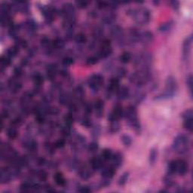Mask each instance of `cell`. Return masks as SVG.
Returning a JSON list of instances; mask_svg holds the SVG:
<instances>
[{
  "instance_id": "cell-1",
  "label": "cell",
  "mask_w": 193,
  "mask_h": 193,
  "mask_svg": "<svg viewBox=\"0 0 193 193\" xmlns=\"http://www.w3.org/2000/svg\"><path fill=\"white\" fill-rule=\"evenodd\" d=\"M127 122L131 128L134 130L136 132L139 133L140 131V123L139 122L138 117H137V112L134 106H130L127 108L126 111L124 112Z\"/></svg>"
},
{
  "instance_id": "cell-2",
  "label": "cell",
  "mask_w": 193,
  "mask_h": 193,
  "mask_svg": "<svg viewBox=\"0 0 193 193\" xmlns=\"http://www.w3.org/2000/svg\"><path fill=\"white\" fill-rule=\"evenodd\" d=\"M131 15L134 21L139 25H146L151 19L150 11L146 8L133 9L131 10Z\"/></svg>"
},
{
  "instance_id": "cell-3",
  "label": "cell",
  "mask_w": 193,
  "mask_h": 193,
  "mask_svg": "<svg viewBox=\"0 0 193 193\" xmlns=\"http://www.w3.org/2000/svg\"><path fill=\"white\" fill-rule=\"evenodd\" d=\"M151 78L149 69H140L138 72L132 74L130 77V81L135 84L139 87H143Z\"/></svg>"
},
{
  "instance_id": "cell-4",
  "label": "cell",
  "mask_w": 193,
  "mask_h": 193,
  "mask_svg": "<svg viewBox=\"0 0 193 193\" xmlns=\"http://www.w3.org/2000/svg\"><path fill=\"white\" fill-rule=\"evenodd\" d=\"M189 145V138L185 134H179L174 138L173 142V149L179 154L186 152Z\"/></svg>"
},
{
  "instance_id": "cell-5",
  "label": "cell",
  "mask_w": 193,
  "mask_h": 193,
  "mask_svg": "<svg viewBox=\"0 0 193 193\" xmlns=\"http://www.w3.org/2000/svg\"><path fill=\"white\" fill-rule=\"evenodd\" d=\"M177 90V82L173 76L170 75L167 78L165 81V90L162 93L161 98L162 99H170L172 98Z\"/></svg>"
},
{
  "instance_id": "cell-6",
  "label": "cell",
  "mask_w": 193,
  "mask_h": 193,
  "mask_svg": "<svg viewBox=\"0 0 193 193\" xmlns=\"http://www.w3.org/2000/svg\"><path fill=\"white\" fill-rule=\"evenodd\" d=\"M87 84L90 89L94 91H97L103 84V77L100 74H93L88 78Z\"/></svg>"
},
{
  "instance_id": "cell-7",
  "label": "cell",
  "mask_w": 193,
  "mask_h": 193,
  "mask_svg": "<svg viewBox=\"0 0 193 193\" xmlns=\"http://www.w3.org/2000/svg\"><path fill=\"white\" fill-rule=\"evenodd\" d=\"M61 12L65 21H75V8L71 3H65L62 8Z\"/></svg>"
},
{
  "instance_id": "cell-8",
  "label": "cell",
  "mask_w": 193,
  "mask_h": 193,
  "mask_svg": "<svg viewBox=\"0 0 193 193\" xmlns=\"http://www.w3.org/2000/svg\"><path fill=\"white\" fill-rule=\"evenodd\" d=\"M112 53V48L110 41L108 39H105L101 43L98 57L101 58H106L111 55Z\"/></svg>"
},
{
  "instance_id": "cell-9",
  "label": "cell",
  "mask_w": 193,
  "mask_h": 193,
  "mask_svg": "<svg viewBox=\"0 0 193 193\" xmlns=\"http://www.w3.org/2000/svg\"><path fill=\"white\" fill-rule=\"evenodd\" d=\"M124 115V111L122 106L120 104H116L114 108L112 110L111 113L108 116V120L109 122L112 121H119L122 116Z\"/></svg>"
},
{
  "instance_id": "cell-10",
  "label": "cell",
  "mask_w": 193,
  "mask_h": 193,
  "mask_svg": "<svg viewBox=\"0 0 193 193\" xmlns=\"http://www.w3.org/2000/svg\"><path fill=\"white\" fill-rule=\"evenodd\" d=\"M153 34L149 31L142 32L140 33V38H139V42L143 44V45H148L152 43L153 41Z\"/></svg>"
},
{
  "instance_id": "cell-11",
  "label": "cell",
  "mask_w": 193,
  "mask_h": 193,
  "mask_svg": "<svg viewBox=\"0 0 193 193\" xmlns=\"http://www.w3.org/2000/svg\"><path fill=\"white\" fill-rule=\"evenodd\" d=\"M191 44H192V36H189L185 39L183 42V57L186 60L188 58L191 53Z\"/></svg>"
},
{
  "instance_id": "cell-12",
  "label": "cell",
  "mask_w": 193,
  "mask_h": 193,
  "mask_svg": "<svg viewBox=\"0 0 193 193\" xmlns=\"http://www.w3.org/2000/svg\"><path fill=\"white\" fill-rule=\"evenodd\" d=\"M8 87L12 93H17L22 87L21 83L18 80L17 77L14 76V78H11L8 81Z\"/></svg>"
},
{
  "instance_id": "cell-13",
  "label": "cell",
  "mask_w": 193,
  "mask_h": 193,
  "mask_svg": "<svg viewBox=\"0 0 193 193\" xmlns=\"http://www.w3.org/2000/svg\"><path fill=\"white\" fill-rule=\"evenodd\" d=\"M110 34H111L112 37L113 39L120 41L124 36V30L122 29V27H120V26L115 25L111 28Z\"/></svg>"
},
{
  "instance_id": "cell-14",
  "label": "cell",
  "mask_w": 193,
  "mask_h": 193,
  "mask_svg": "<svg viewBox=\"0 0 193 193\" xmlns=\"http://www.w3.org/2000/svg\"><path fill=\"white\" fill-rule=\"evenodd\" d=\"M188 166L184 160H176V173L180 176H184L188 172Z\"/></svg>"
},
{
  "instance_id": "cell-15",
  "label": "cell",
  "mask_w": 193,
  "mask_h": 193,
  "mask_svg": "<svg viewBox=\"0 0 193 193\" xmlns=\"http://www.w3.org/2000/svg\"><path fill=\"white\" fill-rule=\"evenodd\" d=\"M119 87H120V86H119V79L113 77V78H112L111 79H110L109 82L108 87H107L106 89L107 93L109 95L112 94L113 93L117 91V90L119 89Z\"/></svg>"
},
{
  "instance_id": "cell-16",
  "label": "cell",
  "mask_w": 193,
  "mask_h": 193,
  "mask_svg": "<svg viewBox=\"0 0 193 193\" xmlns=\"http://www.w3.org/2000/svg\"><path fill=\"white\" fill-rule=\"evenodd\" d=\"M116 93H117L118 98L121 100H126L130 96L129 88L126 86H120L117 90V91H116Z\"/></svg>"
},
{
  "instance_id": "cell-17",
  "label": "cell",
  "mask_w": 193,
  "mask_h": 193,
  "mask_svg": "<svg viewBox=\"0 0 193 193\" xmlns=\"http://www.w3.org/2000/svg\"><path fill=\"white\" fill-rule=\"evenodd\" d=\"M93 109L95 110V114H96V117L100 118L103 116V109H104V103L103 101L101 100H98L95 102L94 106H93Z\"/></svg>"
},
{
  "instance_id": "cell-18",
  "label": "cell",
  "mask_w": 193,
  "mask_h": 193,
  "mask_svg": "<svg viewBox=\"0 0 193 193\" xmlns=\"http://www.w3.org/2000/svg\"><path fill=\"white\" fill-rule=\"evenodd\" d=\"M114 167H103L102 169V172H101V175H102L103 178H106V179H112L113 176L115 173V170Z\"/></svg>"
},
{
  "instance_id": "cell-19",
  "label": "cell",
  "mask_w": 193,
  "mask_h": 193,
  "mask_svg": "<svg viewBox=\"0 0 193 193\" xmlns=\"http://www.w3.org/2000/svg\"><path fill=\"white\" fill-rule=\"evenodd\" d=\"M57 73V67L55 64H50L48 66L46 70V75L47 78L49 80H53L54 79V78L56 77V75Z\"/></svg>"
},
{
  "instance_id": "cell-20",
  "label": "cell",
  "mask_w": 193,
  "mask_h": 193,
  "mask_svg": "<svg viewBox=\"0 0 193 193\" xmlns=\"http://www.w3.org/2000/svg\"><path fill=\"white\" fill-rule=\"evenodd\" d=\"M111 161L112 163V167L116 168V167H119V166L122 164V161H123V155H122V154H121L120 152H116V153L112 155Z\"/></svg>"
},
{
  "instance_id": "cell-21",
  "label": "cell",
  "mask_w": 193,
  "mask_h": 193,
  "mask_svg": "<svg viewBox=\"0 0 193 193\" xmlns=\"http://www.w3.org/2000/svg\"><path fill=\"white\" fill-rule=\"evenodd\" d=\"M173 25H174V22L173 21H167V22L164 23V24L160 26L159 28H158V30L162 33H168V32H170L173 29Z\"/></svg>"
},
{
  "instance_id": "cell-22",
  "label": "cell",
  "mask_w": 193,
  "mask_h": 193,
  "mask_svg": "<svg viewBox=\"0 0 193 193\" xmlns=\"http://www.w3.org/2000/svg\"><path fill=\"white\" fill-rule=\"evenodd\" d=\"M146 98V93L141 90H137L133 95V100L136 103H140Z\"/></svg>"
},
{
  "instance_id": "cell-23",
  "label": "cell",
  "mask_w": 193,
  "mask_h": 193,
  "mask_svg": "<svg viewBox=\"0 0 193 193\" xmlns=\"http://www.w3.org/2000/svg\"><path fill=\"white\" fill-rule=\"evenodd\" d=\"M78 175L82 179H88L91 176V171L87 167H82L78 170Z\"/></svg>"
},
{
  "instance_id": "cell-24",
  "label": "cell",
  "mask_w": 193,
  "mask_h": 193,
  "mask_svg": "<svg viewBox=\"0 0 193 193\" xmlns=\"http://www.w3.org/2000/svg\"><path fill=\"white\" fill-rule=\"evenodd\" d=\"M90 166L93 170H98L102 168L103 167V161L102 158H93L90 161Z\"/></svg>"
},
{
  "instance_id": "cell-25",
  "label": "cell",
  "mask_w": 193,
  "mask_h": 193,
  "mask_svg": "<svg viewBox=\"0 0 193 193\" xmlns=\"http://www.w3.org/2000/svg\"><path fill=\"white\" fill-rule=\"evenodd\" d=\"M140 33L138 30L136 29H133L129 33V39L131 43H136L139 42V38H140Z\"/></svg>"
},
{
  "instance_id": "cell-26",
  "label": "cell",
  "mask_w": 193,
  "mask_h": 193,
  "mask_svg": "<svg viewBox=\"0 0 193 193\" xmlns=\"http://www.w3.org/2000/svg\"><path fill=\"white\" fill-rule=\"evenodd\" d=\"M116 20V15L113 13H109L106 14L105 16L103 17V22L104 24L109 25V24H113Z\"/></svg>"
},
{
  "instance_id": "cell-27",
  "label": "cell",
  "mask_w": 193,
  "mask_h": 193,
  "mask_svg": "<svg viewBox=\"0 0 193 193\" xmlns=\"http://www.w3.org/2000/svg\"><path fill=\"white\" fill-rule=\"evenodd\" d=\"M84 96V90L81 87H77L73 93V96L77 100H82Z\"/></svg>"
},
{
  "instance_id": "cell-28",
  "label": "cell",
  "mask_w": 193,
  "mask_h": 193,
  "mask_svg": "<svg viewBox=\"0 0 193 193\" xmlns=\"http://www.w3.org/2000/svg\"><path fill=\"white\" fill-rule=\"evenodd\" d=\"M167 173L170 175H174L176 173V160L170 161L167 164Z\"/></svg>"
},
{
  "instance_id": "cell-29",
  "label": "cell",
  "mask_w": 193,
  "mask_h": 193,
  "mask_svg": "<svg viewBox=\"0 0 193 193\" xmlns=\"http://www.w3.org/2000/svg\"><path fill=\"white\" fill-rule=\"evenodd\" d=\"M157 156H158V150H157L156 148L154 147L152 148V149H151L149 157V163H150L151 164H155L157 159Z\"/></svg>"
},
{
  "instance_id": "cell-30",
  "label": "cell",
  "mask_w": 193,
  "mask_h": 193,
  "mask_svg": "<svg viewBox=\"0 0 193 193\" xmlns=\"http://www.w3.org/2000/svg\"><path fill=\"white\" fill-rule=\"evenodd\" d=\"M131 60V54L130 52H128V51H125V52L122 53V54L119 57V60H120L121 63H129L130 60Z\"/></svg>"
},
{
  "instance_id": "cell-31",
  "label": "cell",
  "mask_w": 193,
  "mask_h": 193,
  "mask_svg": "<svg viewBox=\"0 0 193 193\" xmlns=\"http://www.w3.org/2000/svg\"><path fill=\"white\" fill-rule=\"evenodd\" d=\"M43 76L41 74L37 73L33 76V82H34V84L36 87H40L42 84H43Z\"/></svg>"
},
{
  "instance_id": "cell-32",
  "label": "cell",
  "mask_w": 193,
  "mask_h": 193,
  "mask_svg": "<svg viewBox=\"0 0 193 193\" xmlns=\"http://www.w3.org/2000/svg\"><path fill=\"white\" fill-rule=\"evenodd\" d=\"M54 180L55 182L58 185H64L66 183V180H65V178L63 176V175L61 173H57L54 175Z\"/></svg>"
},
{
  "instance_id": "cell-33",
  "label": "cell",
  "mask_w": 193,
  "mask_h": 193,
  "mask_svg": "<svg viewBox=\"0 0 193 193\" xmlns=\"http://www.w3.org/2000/svg\"><path fill=\"white\" fill-rule=\"evenodd\" d=\"M120 130V125L119 123V121H112L110 122L109 131L111 133H117Z\"/></svg>"
},
{
  "instance_id": "cell-34",
  "label": "cell",
  "mask_w": 193,
  "mask_h": 193,
  "mask_svg": "<svg viewBox=\"0 0 193 193\" xmlns=\"http://www.w3.org/2000/svg\"><path fill=\"white\" fill-rule=\"evenodd\" d=\"M59 102L62 105H66L70 103V96L68 93H61L59 97Z\"/></svg>"
},
{
  "instance_id": "cell-35",
  "label": "cell",
  "mask_w": 193,
  "mask_h": 193,
  "mask_svg": "<svg viewBox=\"0 0 193 193\" xmlns=\"http://www.w3.org/2000/svg\"><path fill=\"white\" fill-rule=\"evenodd\" d=\"M112 155V152L110 149H105L102 151V152H101V158L103 160H106V161H107V160H111Z\"/></svg>"
},
{
  "instance_id": "cell-36",
  "label": "cell",
  "mask_w": 193,
  "mask_h": 193,
  "mask_svg": "<svg viewBox=\"0 0 193 193\" xmlns=\"http://www.w3.org/2000/svg\"><path fill=\"white\" fill-rule=\"evenodd\" d=\"M18 52H19V47L13 46L8 49L7 54H6V55H8L9 57H11V58H13L15 56H17Z\"/></svg>"
},
{
  "instance_id": "cell-37",
  "label": "cell",
  "mask_w": 193,
  "mask_h": 193,
  "mask_svg": "<svg viewBox=\"0 0 193 193\" xmlns=\"http://www.w3.org/2000/svg\"><path fill=\"white\" fill-rule=\"evenodd\" d=\"M7 136L8 138L11 139V140H14L17 137V131L15 127H11L8 129L7 131Z\"/></svg>"
},
{
  "instance_id": "cell-38",
  "label": "cell",
  "mask_w": 193,
  "mask_h": 193,
  "mask_svg": "<svg viewBox=\"0 0 193 193\" xmlns=\"http://www.w3.org/2000/svg\"><path fill=\"white\" fill-rule=\"evenodd\" d=\"M86 41H87V38L83 33H78L75 36V42L78 45H83L85 43Z\"/></svg>"
},
{
  "instance_id": "cell-39",
  "label": "cell",
  "mask_w": 193,
  "mask_h": 193,
  "mask_svg": "<svg viewBox=\"0 0 193 193\" xmlns=\"http://www.w3.org/2000/svg\"><path fill=\"white\" fill-rule=\"evenodd\" d=\"M163 181H164V185L167 187L173 186V184H174V182H173V175L168 174V173L164 176Z\"/></svg>"
},
{
  "instance_id": "cell-40",
  "label": "cell",
  "mask_w": 193,
  "mask_h": 193,
  "mask_svg": "<svg viewBox=\"0 0 193 193\" xmlns=\"http://www.w3.org/2000/svg\"><path fill=\"white\" fill-rule=\"evenodd\" d=\"M11 58L9 57L8 55H4L1 57V60H0V62H1V66L2 68H5L7 66H8L9 65L11 64Z\"/></svg>"
},
{
  "instance_id": "cell-41",
  "label": "cell",
  "mask_w": 193,
  "mask_h": 193,
  "mask_svg": "<svg viewBox=\"0 0 193 193\" xmlns=\"http://www.w3.org/2000/svg\"><path fill=\"white\" fill-rule=\"evenodd\" d=\"M129 178V173L128 172H125L122 176L119 177V185H125L126 184V182H128V179Z\"/></svg>"
},
{
  "instance_id": "cell-42",
  "label": "cell",
  "mask_w": 193,
  "mask_h": 193,
  "mask_svg": "<svg viewBox=\"0 0 193 193\" xmlns=\"http://www.w3.org/2000/svg\"><path fill=\"white\" fill-rule=\"evenodd\" d=\"M25 146L30 151H35L37 149V142L34 141V140H29L25 143Z\"/></svg>"
},
{
  "instance_id": "cell-43",
  "label": "cell",
  "mask_w": 193,
  "mask_h": 193,
  "mask_svg": "<svg viewBox=\"0 0 193 193\" xmlns=\"http://www.w3.org/2000/svg\"><path fill=\"white\" fill-rule=\"evenodd\" d=\"M18 33H19V28H18L17 26L16 25H12L10 27L9 29V34L11 37L13 38H17L18 36Z\"/></svg>"
},
{
  "instance_id": "cell-44",
  "label": "cell",
  "mask_w": 193,
  "mask_h": 193,
  "mask_svg": "<svg viewBox=\"0 0 193 193\" xmlns=\"http://www.w3.org/2000/svg\"><path fill=\"white\" fill-rule=\"evenodd\" d=\"M193 119H187L184 120L183 127L185 130H187L189 132H191L193 129Z\"/></svg>"
},
{
  "instance_id": "cell-45",
  "label": "cell",
  "mask_w": 193,
  "mask_h": 193,
  "mask_svg": "<svg viewBox=\"0 0 193 193\" xmlns=\"http://www.w3.org/2000/svg\"><path fill=\"white\" fill-rule=\"evenodd\" d=\"M121 139H122V143H123L125 146H127V147L131 146V143H132V139H131V137H130L129 135H127V134L122 135Z\"/></svg>"
},
{
  "instance_id": "cell-46",
  "label": "cell",
  "mask_w": 193,
  "mask_h": 193,
  "mask_svg": "<svg viewBox=\"0 0 193 193\" xmlns=\"http://www.w3.org/2000/svg\"><path fill=\"white\" fill-rule=\"evenodd\" d=\"M26 27H27V30L30 33H33V32H34L36 30V24L34 21L31 20V21H28L26 23Z\"/></svg>"
},
{
  "instance_id": "cell-47",
  "label": "cell",
  "mask_w": 193,
  "mask_h": 193,
  "mask_svg": "<svg viewBox=\"0 0 193 193\" xmlns=\"http://www.w3.org/2000/svg\"><path fill=\"white\" fill-rule=\"evenodd\" d=\"M182 117L184 120H187V119H193V111L191 109H187L184 111L182 113Z\"/></svg>"
},
{
  "instance_id": "cell-48",
  "label": "cell",
  "mask_w": 193,
  "mask_h": 193,
  "mask_svg": "<svg viewBox=\"0 0 193 193\" xmlns=\"http://www.w3.org/2000/svg\"><path fill=\"white\" fill-rule=\"evenodd\" d=\"M64 46V42L62 39H56L53 42V48L55 49H60Z\"/></svg>"
},
{
  "instance_id": "cell-49",
  "label": "cell",
  "mask_w": 193,
  "mask_h": 193,
  "mask_svg": "<svg viewBox=\"0 0 193 193\" xmlns=\"http://www.w3.org/2000/svg\"><path fill=\"white\" fill-rule=\"evenodd\" d=\"M64 123L66 125H68V126H70L73 124L74 122V118L72 116V114H67L64 116Z\"/></svg>"
},
{
  "instance_id": "cell-50",
  "label": "cell",
  "mask_w": 193,
  "mask_h": 193,
  "mask_svg": "<svg viewBox=\"0 0 193 193\" xmlns=\"http://www.w3.org/2000/svg\"><path fill=\"white\" fill-rule=\"evenodd\" d=\"M81 124L82 126L85 127V128H90L91 127V120L87 116H84L81 119Z\"/></svg>"
},
{
  "instance_id": "cell-51",
  "label": "cell",
  "mask_w": 193,
  "mask_h": 193,
  "mask_svg": "<svg viewBox=\"0 0 193 193\" xmlns=\"http://www.w3.org/2000/svg\"><path fill=\"white\" fill-rule=\"evenodd\" d=\"M99 61V57H96V56H92V57H88L86 60V63L89 66H91V65L96 64V63H98Z\"/></svg>"
},
{
  "instance_id": "cell-52",
  "label": "cell",
  "mask_w": 193,
  "mask_h": 193,
  "mask_svg": "<svg viewBox=\"0 0 193 193\" xmlns=\"http://www.w3.org/2000/svg\"><path fill=\"white\" fill-rule=\"evenodd\" d=\"M98 148H99V145L95 141L92 142L88 145V151L90 152H92V153L96 152L98 150Z\"/></svg>"
},
{
  "instance_id": "cell-53",
  "label": "cell",
  "mask_w": 193,
  "mask_h": 193,
  "mask_svg": "<svg viewBox=\"0 0 193 193\" xmlns=\"http://www.w3.org/2000/svg\"><path fill=\"white\" fill-rule=\"evenodd\" d=\"M192 84H193L192 76H191V75H188L186 78V84L188 87V89H189V92H190V95H191V96H192V85H193Z\"/></svg>"
},
{
  "instance_id": "cell-54",
  "label": "cell",
  "mask_w": 193,
  "mask_h": 193,
  "mask_svg": "<svg viewBox=\"0 0 193 193\" xmlns=\"http://www.w3.org/2000/svg\"><path fill=\"white\" fill-rule=\"evenodd\" d=\"M126 74V70H125L124 68H119V69H117L115 72V78H118V79H120V78H123L124 76Z\"/></svg>"
},
{
  "instance_id": "cell-55",
  "label": "cell",
  "mask_w": 193,
  "mask_h": 193,
  "mask_svg": "<svg viewBox=\"0 0 193 193\" xmlns=\"http://www.w3.org/2000/svg\"><path fill=\"white\" fill-rule=\"evenodd\" d=\"M37 176L41 181L45 182V181L47 180L48 174H47V173L45 171V170H39V171L37 173Z\"/></svg>"
},
{
  "instance_id": "cell-56",
  "label": "cell",
  "mask_w": 193,
  "mask_h": 193,
  "mask_svg": "<svg viewBox=\"0 0 193 193\" xmlns=\"http://www.w3.org/2000/svg\"><path fill=\"white\" fill-rule=\"evenodd\" d=\"M91 134L94 138H96V137L97 138L100 136V126L96 125V126L93 127V128H92Z\"/></svg>"
},
{
  "instance_id": "cell-57",
  "label": "cell",
  "mask_w": 193,
  "mask_h": 193,
  "mask_svg": "<svg viewBox=\"0 0 193 193\" xmlns=\"http://www.w3.org/2000/svg\"><path fill=\"white\" fill-rule=\"evenodd\" d=\"M62 134L64 136H69L71 134V128L70 126L64 125V126L62 128Z\"/></svg>"
},
{
  "instance_id": "cell-58",
  "label": "cell",
  "mask_w": 193,
  "mask_h": 193,
  "mask_svg": "<svg viewBox=\"0 0 193 193\" xmlns=\"http://www.w3.org/2000/svg\"><path fill=\"white\" fill-rule=\"evenodd\" d=\"M62 63H63V64L65 66H70V65H72V63H73V59L71 58V57H66L63 59Z\"/></svg>"
},
{
  "instance_id": "cell-59",
  "label": "cell",
  "mask_w": 193,
  "mask_h": 193,
  "mask_svg": "<svg viewBox=\"0 0 193 193\" xmlns=\"http://www.w3.org/2000/svg\"><path fill=\"white\" fill-rule=\"evenodd\" d=\"M76 5L78 6L79 8H85L88 5V2L87 1H78L75 2Z\"/></svg>"
},
{
  "instance_id": "cell-60",
  "label": "cell",
  "mask_w": 193,
  "mask_h": 193,
  "mask_svg": "<svg viewBox=\"0 0 193 193\" xmlns=\"http://www.w3.org/2000/svg\"><path fill=\"white\" fill-rule=\"evenodd\" d=\"M65 143H66L65 140H63V139H59L58 140H57L54 146H55L56 148H63L65 146Z\"/></svg>"
},
{
  "instance_id": "cell-61",
  "label": "cell",
  "mask_w": 193,
  "mask_h": 193,
  "mask_svg": "<svg viewBox=\"0 0 193 193\" xmlns=\"http://www.w3.org/2000/svg\"><path fill=\"white\" fill-rule=\"evenodd\" d=\"M78 191L81 193H89L91 191V189L87 186H81L78 188Z\"/></svg>"
},
{
  "instance_id": "cell-62",
  "label": "cell",
  "mask_w": 193,
  "mask_h": 193,
  "mask_svg": "<svg viewBox=\"0 0 193 193\" xmlns=\"http://www.w3.org/2000/svg\"><path fill=\"white\" fill-rule=\"evenodd\" d=\"M170 4H171V6L173 7V8L174 10H177L179 8V3L178 1H171L170 2Z\"/></svg>"
},
{
  "instance_id": "cell-63",
  "label": "cell",
  "mask_w": 193,
  "mask_h": 193,
  "mask_svg": "<svg viewBox=\"0 0 193 193\" xmlns=\"http://www.w3.org/2000/svg\"><path fill=\"white\" fill-rule=\"evenodd\" d=\"M84 110H85V112L87 113L91 112V110H92L91 106H90V104H86V105L84 106Z\"/></svg>"
}]
</instances>
